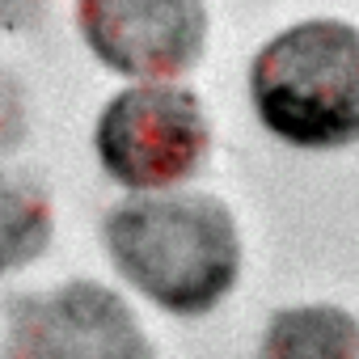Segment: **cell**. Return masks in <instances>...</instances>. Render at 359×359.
Returning a JSON list of instances; mask_svg holds the SVG:
<instances>
[{
  "label": "cell",
  "instance_id": "obj_1",
  "mask_svg": "<svg viewBox=\"0 0 359 359\" xmlns=\"http://www.w3.org/2000/svg\"><path fill=\"white\" fill-rule=\"evenodd\" d=\"M118 275L173 317L212 313L241 275L233 212L199 191L135 195L106 216Z\"/></svg>",
  "mask_w": 359,
  "mask_h": 359
},
{
  "label": "cell",
  "instance_id": "obj_2",
  "mask_svg": "<svg viewBox=\"0 0 359 359\" xmlns=\"http://www.w3.org/2000/svg\"><path fill=\"white\" fill-rule=\"evenodd\" d=\"M258 123L292 148L359 144V30L338 18H309L275 34L250 64Z\"/></svg>",
  "mask_w": 359,
  "mask_h": 359
},
{
  "label": "cell",
  "instance_id": "obj_3",
  "mask_svg": "<svg viewBox=\"0 0 359 359\" xmlns=\"http://www.w3.org/2000/svg\"><path fill=\"white\" fill-rule=\"evenodd\" d=\"M93 148L127 191H161L195 177L212 152L203 102L182 85H135L106 102Z\"/></svg>",
  "mask_w": 359,
  "mask_h": 359
},
{
  "label": "cell",
  "instance_id": "obj_4",
  "mask_svg": "<svg viewBox=\"0 0 359 359\" xmlns=\"http://www.w3.org/2000/svg\"><path fill=\"white\" fill-rule=\"evenodd\" d=\"M5 359H156L135 309L89 279L9 300Z\"/></svg>",
  "mask_w": 359,
  "mask_h": 359
},
{
  "label": "cell",
  "instance_id": "obj_5",
  "mask_svg": "<svg viewBox=\"0 0 359 359\" xmlns=\"http://www.w3.org/2000/svg\"><path fill=\"white\" fill-rule=\"evenodd\" d=\"M89 51L123 76H177L208 43L203 0H76Z\"/></svg>",
  "mask_w": 359,
  "mask_h": 359
},
{
  "label": "cell",
  "instance_id": "obj_6",
  "mask_svg": "<svg viewBox=\"0 0 359 359\" xmlns=\"http://www.w3.org/2000/svg\"><path fill=\"white\" fill-rule=\"evenodd\" d=\"M258 359H359V317L338 304H296L271 313Z\"/></svg>",
  "mask_w": 359,
  "mask_h": 359
},
{
  "label": "cell",
  "instance_id": "obj_7",
  "mask_svg": "<svg viewBox=\"0 0 359 359\" xmlns=\"http://www.w3.org/2000/svg\"><path fill=\"white\" fill-rule=\"evenodd\" d=\"M55 233L47 191L26 173L0 169V275L30 266Z\"/></svg>",
  "mask_w": 359,
  "mask_h": 359
},
{
  "label": "cell",
  "instance_id": "obj_8",
  "mask_svg": "<svg viewBox=\"0 0 359 359\" xmlns=\"http://www.w3.org/2000/svg\"><path fill=\"white\" fill-rule=\"evenodd\" d=\"M30 131V110H26V85L0 68V156L13 152Z\"/></svg>",
  "mask_w": 359,
  "mask_h": 359
},
{
  "label": "cell",
  "instance_id": "obj_9",
  "mask_svg": "<svg viewBox=\"0 0 359 359\" xmlns=\"http://www.w3.org/2000/svg\"><path fill=\"white\" fill-rule=\"evenodd\" d=\"M43 22V0H0V30H30Z\"/></svg>",
  "mask_w": 359,
  "mask_h": 359
}]
</instances>
